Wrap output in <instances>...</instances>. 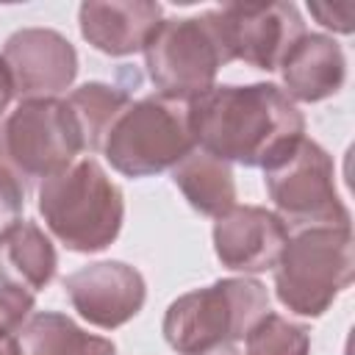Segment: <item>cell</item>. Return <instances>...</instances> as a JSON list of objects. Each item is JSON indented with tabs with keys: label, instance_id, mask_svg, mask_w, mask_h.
Returning a JSON list of instances; mask_svg holds the SVG:
<instances>
[{
	"label": "cell",
	"instance_id": "obj_21",
	"mask_svg": "<svg viewBox=\"0 0 355 355\" xmlns=\"http://www.w3.org/2000/svg\"><path fill=\"white\" fill-rule=\"evenodd\" d=\"M25 208V186L22 178L0 158V233L19 219Z\"/></svg>",
	"mask_w": 355,
	"mask_h": 355
},
{
	"label": "cell",
	"instance_id": "obj_24",
	"mask_svg": "<svg viewBox=\"0 0 355 355\" xmlns=\"http://www.w3.org/2000/svg\"><path fill=\"white\" fill-rule=\"evenodd\" d=\"M0 355H22V347H19V341H17L14 336H8V338H0Z\"/></svg>",
	"mask_w": 355,
	"mask_h": 355
},
{
	"label": "cell",
	"instance_id": "obj_25",
	"mask_svg": "<svg viewBox=\"0 0 355 355\" xmlns=\"http://www.w3.org/2000/svg\"><path fill=\"white\" fill-rule=\"evenodd\" d=\"M200 355H241L233 344H222V347H214V349H208V352H200Z\"/></svg>",
	"mask_w": 355,
	"mask_h": 355
},
{
	"label": "cell",
	"instance_id": "obj_2",
	"mask_svg": "<svg viewBox=\"0 0 355 355\" xmlns=\"http://www.w3.org/2000/svg\"><path fill=\"white\" fill-rule=\"evenodd\" d=\"M36 200L47 230L72 252H100L111 247L125 222L122 189L100 161L89 155L44 178Z\"/></svg>",
	"mask_w": 355,
	"mask_h": 355
},
{
	"label": "cell",
	"instance_id": "obj_1",
	"mask_svg": "<svg viewBox=\"0 0 355 355\" xmlns=\"http://www.w3.org/2000/svg\"><path fill=\"white\" fill-rule=\"evenodd\" d=\"M200 150L241 166H272L302 136L305 116L275 83H225L189 100Z\"/></svg>",
	"mask_w": 355,
	"mask_h": 355
},
{
	"label": "cell",
	"instance_id": "obj_22",
	"mask_svg": "<svg viewBox=\"0 0 355 355\" xmlns=\"http://www.w3.org/2000/svg\"><path fill=\"white\" fill-rule=\"evenodd\" d=\"M308 11L316 17L319 25L336 31V33H352V14L355 6L352 3H341V6H330V3H308Z\"/></svg>",
	"mask_w": 355,
	"mask_h": 355
},
{
	"label": "cell",
	"instance_id": "obj_16",
	"mask_svg": "<svg viewBox=\"0 0 355 355\" xmlns=\"http://www.w3.org/2000/svg\"><path fill=\"white\" fill-rule=\"evenodd\" d=\"M172 183L197 214L216 219L236 205V178L230 164L200 147L172 166Z\"/></svg>",
	"mask_w": 355,
	"mask_h": 355
},
{
	"label": "cell",
	"instance_id": "obj_9",
	"mask_svg": "<svg viewBox=\"0 0 355 355\" xmlns=\"http://www.w3.org/2000/svg\"><path fill=\"white\" fill-rule=\"evenodd\" d=\"M227 61H244L255 69L275 72L305 22L294 3H225L208 11Z\"/></svg>",
	"mask_w": 355,
	"mask_h": 355
},
{
	"label": "cell",
	"instance_id": "obj_5",
	"mask_svg": "<svg viewBox=\"0 0 355 355\" xmlns=\"http://www.w3.org/2000/svg\"><path fill=\"white\" fill-rule=\"evenodd\" d=\"M352 227H302L275 263V294L297 316L319 319L355 277Z\"/></svg>",
	"mask_w": 355,
	"mask_h": 355
},
{
	"label": "cell",
	"instance_id": "obj_15",
	"mask_svg": "<svg viewBox=\"0 0 355 355\" xmlns=\"http://www.w3.org/2000/svg\"><path fill=\"white\" fill-rule=\"evenodd\" d=\"M55 269V247L36 222L17 219L0 233V283L36 294L50 286Z\"/></svg>",
	"mask_w": 355,
	"mask_h": 355
},
{
	"label": "cell",
	"instance_id": "obj_13",
	"mask_svg": "<svg viewBox=\"0 0 355 355\" xmlns=\"http://www.w3.org/2000/svg\"><path fill=\"white\" fill-rule=\"evenodd\" d=\"M164 8L153 0H86L78 8L80 36L105 55H133L144 50Z\"/></svg>",
	"mask_w": 355,
	"mask_h": 355
},
{
	"label": "cell",
	"instance_id": "obj_7",
	"mask_svg": "<svg viewBox=\"0 0 355 355\" xmlns=\"http://www.w3.org/2000/svg\"><path fill=\"white\" fill-rule=\"evenodd\" d=\"M263 183L286 227H349L333 158L319 141L302 136L280 161L263 169Z\"/></svg>",
	"mask_w": 355,
	"mask_h": 355
},
{
	"label": "cell",
	"instance_id": "obj_14",
	"mask_svg": "<svg viewBox=\"0 0 355 355\" xmlns=\"http://www.w3.org/2000/svg\"><path fill=\"white\" fill-rule=\"evenodd\" d=\"M283 92L288 100L319 103L341 92L347 80V58L341 44L324 33H302L280 61Z\"/></svg>",
	"mask_w": 355,
	"mask_h": 355
},
{
	"label": "cell",
	"instance_id": "obj_6",
	"mask_svg": "<svg viewBox=\"0 0 355 355\" xmlns=\"http://www.w3.org/2000/svg\"><path fill=\"white\" fill-rule=\"evenodd\" d=\"M141 53L158 94L186 103L214 89L216 72L230 64L208 11L200 17L161 19Z\"/></svg>",
	"mask_w": 355,
	"mask_h": 355
},
{
	"label": "cell",
	"instance_id": "obj_19",
	"mask_svg": "<svg viewBox=\"0 0 355 355\" xmlns=\"http://www.w3.org/2000/svg\"><path fill=\"white\" fill-rule=\"evenodd\" d=\"M244 355H311V330L266 311L244 336Z\"/></svg>",
	"mask_w": 355,
	"mask_h": 355
},
{
	"label": "cell",
	"instance_id": "obj_4",
	"mask_svg": "<svg viewBox=\"0 0 355 355\" xmlns=\"http://www.w3.org/2000/svg\"><path fill=\"white\" fill-rule=\"evenodd\" d=\"M197 147L186 100L147 94L130 100L103 136L100 153L125 178H150L172 169Z\"/></svg>",
	"mask_w": 355,
	"mask_h": 355
},
{
	"label": "cell",
	"instance_id": "obj_18",
	"mask_svg": "<svg viewBox=\"0 0 355 355\" xmlns=\"http://www.w3.org/2000/svg\"><path fill=\"white\" fill-rule=\"evenodd\" d=\"M133 97L119 89V86H108L100 80H89L78 89L69 92L67 105L72 108L80 136H83V147L89 153H100L103 136L108 133V128L114 125V119L128 108Z\"/></svg>",
	"mask_w": 355,
	"mask_h": 355
},
{
	"label": "cell",
	"instance_id": "obj_11",
	"mask_svg": "<svg viewBox=\"0 0 355 355\" xmlns=\"http://www.w3.org/2000/svg\"><path fill=\"white\" fill-rule=\"evenodd\" d=\"M64 291L72 308L89 324L114 330L130 322L147 300L141 272L125 261H94L64 277Z\"/></svg>",
	"mask_w": 355,
	"mask_h": 355
},
{
	"label": "cell",
	"instance_id": "obj_20",
	"mask_svg": "<svg viewBox=\"0 0 355 355\" xmlns=\"http://www.w3.org/2000/svg\"><path fill=\"white\" fill-rule=\"evenodd\" d=\"M33 294L8 283H0V338H8L25 327L33 311Z\"/></svg>",
	"mask_w": 355,
	"mask_h": 355
},
{
	"label": "cell",
	"instance_id": "obj_10",
	"mask_svg": "<svg viewBox=\"0 0 355 355\" xmlns=\"http://www.w3.org/2000/svg\"><path fill=\"white\" fill-rule=\"evenodd\" d=\"M3 61L19 100H44L67 92L78 75V53L53 28H19L3 44Z\"/></svg>",
	"mask_w": 355,
	"mask_h": 355
},
{
	"label": "cell",
	"instance_id": "obj_17",
	"mask_svg": "<svg viewBox=\"0 0 355 355\" xmlns=\"http://www.w3.org/2000/svg\"><path fill=\"white\" fill-rule=\"evenodd\" d=\"M22 355H116L111 338L92 336L58 311H39L22 327Z\"/></svg>",
	"mask_w": 355,
	"mask_h": 355
},
{
	"label": "cell",
	"instance_id": "obj_23",
	"mask_svg": "<svg viewBox=\"0 0 355 355\" xmlns=\"http://www.w3.org/2000/svg\"><path fill=\"white\" fill-rule=\"evenodd\" d=\"M11 97H14V80H11V72H8V67L0 55V114L8 108Z\"/></svg>",
	"mask_w": 355,
	"mask_h": 355
},
{
	"label": "cell",
	"instance_id": "obj_3",
	"mask_svg": "<svg viewBox=\"0 0 355 355\" xmlns=\"http://www.w3.org/2000/svg\"><path fill=\"white\" fill-rule=\"evenodd\" d=\"M269 311V291L255 277H222L169 302L161 333L178 355H200L244 338Z\"/></svg>",
	"mask_w": 355,
	"mask_h": 355
},
{
	"label": "cell",
	"instance_id": "obj_8",
	"mask_svg": "<svg viewBox=\"0 0 355 355\" xmlns=\"http://www.w3.org/2000/svg\"><path fill=\"white\" fill-rule=\"evenodd\" d=\"M3 161L19 178H50L86 150L67 100H19L0 128Z\"/></svg>",
	"mask_w": 355,
	"mask_h": 355
},
{
	"label": "cell",
	"instance_id": "obj_12",
	"mask_svg": "<svg viewBox=\"0 0 355 355\" xmlns=\"http://www.w3.org/2000/svg\"><path fill=\"white\" fill-rule=\"evenodd\" d=\"M286 222L261 205H233L214 222V252L222 266L233 272H266L275 269L286 241Z\"/></svg>",
	"mask_w": 355,
	"mask_h": 355
}]
</instances>
